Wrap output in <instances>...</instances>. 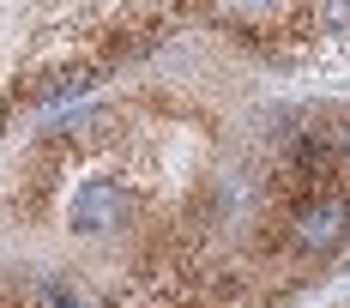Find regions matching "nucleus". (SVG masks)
<instances>
[{"instance_id":"f257e3e1","label":"nucleus","mask_w":350,"mask_h":308,"mask_svg":"<svg viewBox=\"0 0 350 308\" xmlns=\"http://www.w3.org/2000/svg\"><path fill=\"white\" fill-rule=\"evenodd\" d=\"M278 242L290 254H302V260L338 254L350 242V188H338V181L302 188L296 200L284 205V218H278Z\"/></svg>"},{"instance_id":"f03ea898","label":"nucleus","mask_w":350,"mask_h":308,"mask_svg":"<svg viewBox=\"0 0 350 308\" xmlns=\"http://www.w3.org/2000/svg\"><path fill=\"white\" fill-rule=\"evenodd\" d=\"M139 218H145V200H139V188L121 181V175H91V181H79V194L67 200L72 236H91V242L127 236Z\"/></svg>"},{"instance_id":"7ed1b4c3","label":"nucleus","mask_w":350,"mask_h":308,"mask_svg":"<svg viewBox=\"0 0 350 308\" xmlns=\"http://www.w3.org/2000/svg\"><path fill=\"white\" fill-rule=\"evenodd\" d=\"M296 18H302L308 42L350 55V0H302V12H296Z\"/></svg>"},{"instance_id":"20e7f679","label":"nucleus","mask_w":350,"mask_h":308,"mask_svg":"<svg viewBox=\"0 0 350 308\" xmlns=\"http://www.w3.org/2000/svg\"><path fill=\"white\" fill-rule=\"evenodd\" d=\"M97 79H103L97 61H67V67L36 73V79H31V97H36V103H72V97H85Z\"/></svg>"},{"instance_id":"39448f33","label":"nucleus","mask_w":350,"mask_h":308,"mask_svg":"<svg viewBox=\"0 0 350 308\" xmlns=\"http://www.w3.org/2000/svg\"><path fill=\"white\" fill-rule=\"evenodd\" d=\"M18 303L25 308H97L72 278H61V272H36L25 290H18Z\"/></svg>"},{"instance_id":"423d86ee","label":"nucleus","mask_w":350,"mask_h":308,"mask_svg":"<svg viewBox=\"0 0 350 308\" xmlns=\"http://www.w3.org/2000/svg\"><path fill=\"white\" fill-rule=\"evenodd\" d=\"M115 127H121V115H115V109H79V115L61 121V139H109Z\"/></svg>"},{"instance_id":"0eeeda50","label":"nucleus","mask_w":350,"mask_h":308,"mask_svg":"<svg viewBox=\"0 0 350 308\" xmlns=\"http://www.w3.org/2000/svg\"><path fill=\"white\" fill-rule=\"evenodd\" d=\"M338 164H345V181H350V121H338Z\"/></svg>"}]
</instances>
